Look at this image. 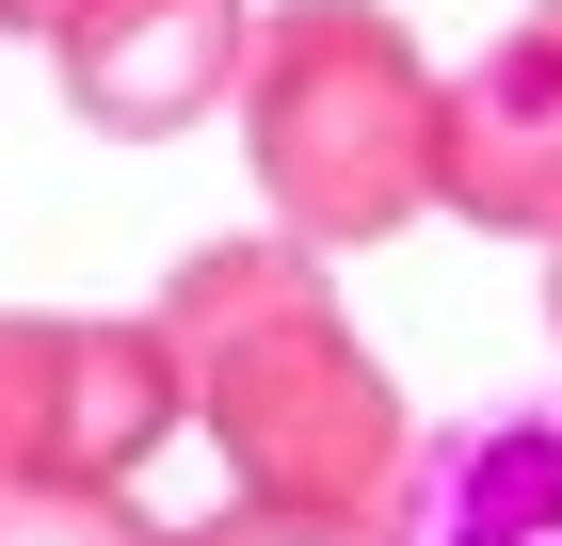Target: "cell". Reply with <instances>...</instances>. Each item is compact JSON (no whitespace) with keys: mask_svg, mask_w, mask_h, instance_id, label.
Segmentation results:
<instances>
[{"mask_svg":"<svg viewBox=\"0 0 562 546\" xmlns=\"http://www.w3.org/2000/svg\"><path fill=\"white\" fill-rule=\"evenodd\" d=\"M161 354H177V402L210 419L241 499H290V514H386L402 499L418 419H402L386 354L353 337V305L322 290L305 242H193L161 290Z\"/></svg>","mask_w":562,"mask_h":546,"instance_id":"obj_1","label":"cell"},{"mask_svg":"<svg viewBox=\"0 0 562 546\" xmlns=\"http://www.w3.org/2000/svg\"><path fill=\"white\" fill-rule=\"evenodd\" d=\"M434 113H450V81L418 65L402 16H370V0H258L241 161H258L273 225L305 257H353V242L434 210Z\"/></svg>","mask_w":562,"mask_h":546,"instance_id":"obj_2","label":"cell"},{"mask_svg":"<svg viewBox=\"0 0 562 546\" xmlns=\"http://www.w3.org/2000/svg\"><path fill=\"white\" fill-rule=\"evenodd\" d=\"M177 402L161 322H48V305H0V499L16 482H130Z\"/></svg>","mask_w":562,"mask_h":546,"instance_id":"obj_3","label":"cell"},{"mask_svg":"<svg viewBox=\"0 0 562 546\" xmlns=\"http://www.w3.org/2000/svg\"><path fill=\"white\" fill-rule=\"evenodd\" d=\"M241 48H258V0H65L48 16L65 113L113 129V145H161V129L225 113L241 97Z\"/></svg>","mask_w":562,"mask_h":546,"instance_id":"obj_4","label":"cell"},{"mask_svg":"<svg viewBox=\"0 0 562 546\" xmlns=\"http://www.w3.org/2000/svg\"><path fill=\"white\" fill-rule=\"evenodd\" d=\"M434 210L562 242V0H530L434 113Z\"/></svg>","mask_w":562,"mask_h":546,"instance_id":"obj_5","label":"cell"},{"mask_svg":"<svg viewBox=\"0 0 562 546\" xmlns=\"http://www.w3.org/2000/svg\"><path fill=\"white\" fill-rule=\"evenodd\" d=\"M386 546H562V419H482L418 450Z\"/></svg>","mask_w":562,"mask_h":546,"instance_id":"obj_6","label":"cell"},{"mask_svg":"<svg viewBox=\"0 0 562 546\" xmlns=\"http://www.w3.org/2000/svg\"><path fill=\"white\" fill-rule=\"evenodd\" d=\"M0 546H177L130 514V482H16L0 499Z\"/></svg>","mask_w":562,"mask_h":546,"instance_id":"obj_7","label":"cell"},{"mask_svg":"<svg viewBox=\"0 0 562 546\" xmlns=\"http://www.w3.org/2000/svg\"><path fill=\"white\" fill-rule=\"evenodd\" d=\"M177 546H386V514H290V499H241V514H210V531H177Z\"/></svg>","mask_w":562,"mask_h":546,"instance_id":"obj_8","label":"cell"},{"mask_svg":"<svg viewBox=\"0 0 562 546\" xmlns=\"http://www.w3.org/2000/svg\"><path fill=\"white\" fill-rule=\"evenodd\" d=\"M48 16H65V0H0V33H48Z\"/></svg>","mask_w":562,"mask_h":546,"instance_id":"obj_9","label":"cell"},{"mask_svg":"<svg viewBox=\"0 0 562 546\" xmlns=\"http://www.w3.org/2000/svg\"><path fill=\"white\" fill-rule=\"evenodd\" d=\"M547 337H562V242H547Z\"/></svg>","mask_w":562,"mask_h":546,"instance_id":"obj_10","label":"cell"}]
</instances>
